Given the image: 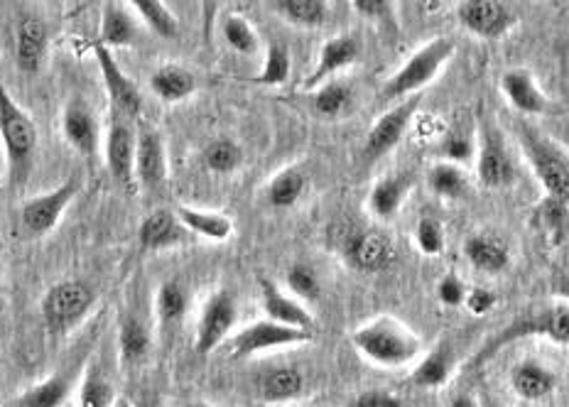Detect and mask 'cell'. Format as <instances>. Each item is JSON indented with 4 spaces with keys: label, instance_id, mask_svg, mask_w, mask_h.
<instances>
[{
    "label": "cell",
    "instance_id": "1",
    "mask_svg": "<svg viewBox=\"0 0 569 407\" xmlns=\"http://www.w3.org/2000/svg\"><path fill=\"white\" fill-rule=\"evenodd\" d=\"M353 349L371 364L383 368L406 366L420 356L422 344L415 334L393 317H376L353 331Z\"/></svg>",
    "mask_w": 569,
    "mask_h": 407
},
{
    "label": "cell",
    "instance_id": "2",
    "mask_svg": "<svg viewBox=\"0 0 569 407\" xmlns=\"http://www.w3.org/2000/svg\"><path fill=\"white\" fill-rule=\"evenodd\" d=\"M0 140H3L10 182L22 185L30 175L34 150H38V130L32 118L20 109L0 79Z\"/></svg>",
    "mask_w": 569,
    "mask_h": 407
},
{
    "label": "cell",
    "instance_id": "3",
    "mask_svg": "<svg viewBox=\"0 0 569 407\" xmlns=\"http://www.w3.org/2000/svg\"><path fill=\"white\" fill-rule=\"evenodd\" d=\"M455 52L457 47L449 38L430 40L386 81L383 99L396 101V99H402V96H410L415 91L425 89L427 83L440 75L442 67L455 57Z\"/></svg>",
    "mask_w": 569,
    "mask_h": 407
},
{
    "label": "cell",
    "instance_id": "4",
    "mask_svg": "<svg viewBox=\"0 0 569 407\" xmlns=\"http://www.w3.org/2000/svg\"><path fill=\"white\" fill-rule=\"evenodd\" d=\"M520 140H523L530 167L536 170V177L540 179L545 195H548L550 201L567 204L569 201V160L560 150L552 148L548 140H542L536 130L523 128Z\"/></svg>",
    "mask_w": 569,
    "mask_h": 407
},
{
    "label": "cell",
    "instance_id": "5",
    "mask_svg": "<svg viewBox=\"0 0 569 407\" xmlns=\"http://www.w3.org/2000/svg\"><path fill=\"white\" fill-rule=\"evenodd\" d=\"M93 305V290L81 280H62L42 297V319L52 334H64L81 321Z\"/></svg>",
    "mask_w": 569,
    "mask_h": 407
},
{
    "label": "cell",
    "instance_id": "6",
    "mask_svg": "<svg viewBox=\"0 0 569 407\" xmlns=\"http://www.w3.org/2000/svg\"><path fill=\"white\" fill-rule=\"evenodd\" d=\"M236 317H239V307H236L233 295L227 290L213 292L207 299L204 312L199 317L197 341H194L197 354L209 356L213 349H219V344L227 339L229 331L233 329Z\"/></svg>",
    "mask_w": 569,
    "mask_h": 407
},
{
    "label": "cell",
    "instance_id": "7",
    "mask_svg": "<svg viewBox=\"0 0 569 407\" xmlns=\"http://www.w3.org/2000/svg\"><path fill=\"white\" fill-rule=\"evenodd\" d=\"M77 191H79V179L71 177L64 185H59L57 189L47 191V195L30 199L20 211L22 226H26L32 236L50 234L59 224V219H62V214L69 207V201L77 197Z\"/></svg>",
    "mask_w": 569,
    "mask_h": 407
},
{
    "label": "cell",
    "instance_id": "8",
    "mask_svg": "<svg viewBox=\"0 0 569 407\" xmlns=\"http://www.w3.org/2000/svg\"><path fill=\"white\" fill-rule=\"evenodd\" d=\"M312 339V331H302V329H292L278 325V321H256V325L246 327L239 337L233 339L231 351L233 356H253L260 351H270V349H280V346H292V344H305Z\"/></svg>",
    "mask_w": 569,
    "mask_h": 407
},
{
    "label": "cell",
    "instance_id": "9",
    "mask_svg": "<svg viewBox=\"0 0 569 407\" xmlns=\"http://www.w3.org/2000/svg\"><path fill=\"white\" fill-rule=\"evenodd\" d=\"M343 256L356 270L383 272L393 266L396 248L388 236L378 231H353L343 238Z\"/></svg>",
    "mask_w": 569,
    "mask_h": 407
},
{
    "label": "cell",
    "instance_id": "10",
    "mask_svg": "<svg viewBox=\"0 0 569 407\" xmlns=\"http://www.w3.org/2000/svg\"><path fill=\"white\" fill-rule=\"evenodd\" d=\"M93 54H97V62L101 69V77H103V87H106V91H109L111 103L123 116L138 118L140 109H142V99H140V91L136 83L123 75L121 67H118V62L113 59L111 50L103 42L93 44Z\"/></svg>",
    "mask_w": 569,
    "mask_h": 407
},
{
    "label": "cell",
    "instance_id": "11",
    "mask_svg": "<svg viewBox=\"0 0 569 407\" xmlns=\"http://www.w3.org/2000/svg\"><path fill=\"white\" fill-rule=\"evenodd\" d=\"M415 109H418V103L406 101V103L396 106V109H390L381 118H378L373 128L369 130V136H366L363 158L373 162V160H381L383 155L393 150L398 142L402 140V136H406Z\"/></svg>",
    "mask_w": 569,
    "mask_h": 407
},
{
    "label": "cell",
    "instance_id": "12",
    "mask_svg": "<svg viewBox=\"0 0 569 407\" xmlns=\"http://www.w3.org/2000/svg\"><path fill=\"white\" fill-rule=\"evenodd\" d=\"M459 20L469 32L493 40L513 26L516 16L506 3H496V0H467L459 6Z\"/></svg>",
    "mask_w": 569,
    "mask_h": 407
},
{
    "label": "cell",
    "instance_id": "13",
    "mask_svg": "<svg viewBox=\"0 0 569 407\" xmlns=\"http://www.w3.org/2000/svg\"><path fill=\"white\" fill-rule=\"evenodd\" d=\"M136 175L142 187L160 189L168 177V160H164V146L160 133L146 121L138 123L136 136Z\"/></svg>",
    "mask_w": 569,
    "mask_h": 407
},
{
    "label": "cell",
    "instance_id": "14",
    "mask_svg": "<svg viewBox=\"0 0 569 407\" xmlns=\"http://www.w3.org/2000/svg\"><path fill=\"white\" fill-rule=\"evenodd\" d=\"M516 170L508 155L501 136L496 133V128L483 126L481 128V150H479V179L483 187L501 189L513 182Z\"/></svg>",
    "mask_w": 569,
    "mask_h": 407
},
{
    "label": "cell",
    "instance_id": "15",
    "mask_svg": "<svg viewBox=\"0 0 569 407\" xmlns=\"http://www.w3.org/2000/svg\"><path fill=\"white\" fill-rule=\"evenodd\" d=\"M530 334H540V337H548L555 344H569V307L555 305L536 317L520 319V325L506 329L501 337H498L496 349L513 339L530 337Z\"/></svg>",
    "mask_w": 569,
    "mask_h": 407
},
{
    "label": "cell",
    "instance_id": "16",
    "mask_svg": "<svg viewBox=\"0 0 569 407\" xmlns=\"http://www.w3.org/2000/svg\"><path fill=\"white\" fill-rule=\"evenodd\" d=\"M106 167L111 177L123 189H133V170H136V138L126 123H113L106 138Z\"/></svg>",
    "mask_w": 569,
    "mask_h": 407
},
{
    "label": "cell",
    "instance_id": "17",
    "mask_svg": "<svg viewBox=\"0 0 569 407\" xmlns=\"http://www.w3.org/2000/svg\"><path fill=\"white\" fill-rule=\"evenodd\" d=\"M258 285H260V297H263V309L270 321H278V325L292 327V329L312 331L315 319L300 302H295V299L280 292L278 285L270 282L268 278H260Z\"/></svg>",
    "mask_w": 569,
    "mask_h": 407
},
{
    "label": "cell",
    "instance_id": "18",
    "mask_svg": "<svg viewBox=\"0 0 569 407\" xmlns=\"http://www.w3.org/2000/svg\"><path fill=\"white\" fill-rule=\"evenodd\" d=\"M47 52V28L40 18L22 16L16 30V59L22 75L40 71Z\"/></svg>",
    "mask_w": 569,
    "mask_h": 407
},
{
    "label": "cell",
    "instance_id": "19",
    "mask_svg": "<svg viewBox=\"0 0 569 407\" xmlns=\"http://www.w3.org/2000/svg\"><path fill=\"white\" fill-rule=\"evenodd\" d=\"M501 89L513 109L528 116H538L548 111V96L538 87L536 77L528 69H508L501 77Z\"/></svg>",
    "mask_w": 569,
    "mask_h": 407
},
{
    "label": "cell",
    "instance_id": "20",
    "mask_svg": "<svg viewBox=\"0 0 569 407\" xmlns=\"http://www.w3.org/2000/svg\"><path fill=\"white\" fill-rule=\"evenodd\" d=\"M361 54V44L351 34H339V38H331L322 44V52H319L317 67L310 77H307L305 87L315 89L317 83H322L325 79H329L331 75H337L343 67L353 64L356 59Z\"/></svg>",
    "mask_w": 569,
    "mask_h": 407
},
{
    "label": "cell",
    "instance_id": "21",
    "mask_svg": "<svg viewBox=\"0 0 569 407\" xmlns=\"http://www.w3.org/2000/svg\"><path fill=\"white\" fill-rule=\"evenodd\" d=\"M62 130L64 138L69 140V146L77 152L87 155L91 158L99 148V128H97V118L91 116L84 101H71L64 109L62 118Z\"/></svg>",
    "mask_w": 569,
    "mask_h": 407
},
{
    "label": "cell",
    "instance_id": "22",
    "mask_svg": "<svg viewBox=\"0 0 569 407\" xmlns=\"http://www.w3.org/2000/svg\"><path fill=\"white\" fill-rule=\"evenodd\" d=\"M187 238L184 226L177 219V214L168 209H158L148 214L140 224L138 231V241L142 250H160V248H170L174 244H182Z\"/></svg>",
    "mask_w": 569,
    "mask_h": 407
},
{
    "label": "cell",
    "instance_id": "23",
    "mask_svg": "<svg viewBox=\"0 0 569 407\" xmlns=\"http://www.w3.org/2000/svg\"><path fill=\"white\" fill-rule=\"evenodd\" d=\"M305 390V376L298 368L278 366L266 370L258 380V393L266 403H288Z\"/></svg>",
    "mask_w": 569,
    "mask_h": 407
},
{
    "label": "cell",
    "instance_id": "24",
    "mask_svg": "<svg viewBox=\"0 0 569 407\" xmlns=\"http://www.w3.org/2000/svg\"><path fill=\"white\" fill-rule=\"evenodd\" d=\"M511 386L523 400H542L555 390L557 378L552 370H548L542 364L528 358V361L518 364L513 368Z\"/></svg>",
    "mask_w": 569,
    "mask_h": 407
},
{
    "label": "cell",
    "instance_id": "25",
    "mask_svg": "<svg viewBox=\"0 0 569 407\" xmlns=\"http://www.w3.org/2000/svg\"><path fill=\"white\" fill-rule=\"evenodd\" d=\"M465 256L473 268L483 272H501L511 262V254H508V246L496 236H471L465 244Z\"/></svg>",
    "mask_w": 569,
    "mask_h": 407
},
{
    "label": "cell",
    "instance_id": "26",
    "mask_svg": "<svg viewBox=\"0 0 569 407\" xmlns=\"http://www.w3.org/2000/svg\"><path fill=\"white\" fill-rule=\"evenodd\" d=\"M150 87L164 103H177L192 96L197 89V79L189 69L180 64H164L150 77Z\"/></svg>",
    "mask_w": 569,
    "mask_h": 407
},
{
    "label": "cell",
    "instance_id": "27",
    "mask_svg": "<svg viewBox=\"0 0 569 407\" xmlns=\"http://www.w3.org/2000/svg\"><path fill=\"white\" fill-rule=\"evenodd\" d=\"M408 189H410V175L408 172L383 177L369 195V209H371L373 217H378V219L393 217V214L400 209L402 199H406Z\"/></svg>",
    "mask_w": 569,
    "mask_h": 407
},
{
    "label": "cell",
    "instance_id": "28",
    "mask_svg": "<svg viewBox=\"0 0 569 407\" xmlns=\"http://www.w3.org/2000/svg\"><path fill=\"white\" fill-rule=\"evenodd\" d=\"M177 219L192 234L209 238V241H227L233 234V224L223 214H211V211H199L189 207H177Z\"/></svg>",
    "mask_w": 569,
    "mask_h": 407
},
{
    "label": "cell",
    "instance_id": "29",
    "mask_svg": "<svg viewBox=\"0 0 569 407\" xmlns=\"http://www.w3.org/2000/svg\"><path fill=\"white\" fill-rule=\"evenodd\" d=\"M452 374V351L449 346H437L432 354H427L418 368L412 370V383L420 388H440Z\"/></svg>",
    "mask_w": 569,
    "mask_h": 407
},
{
    "label": "cell",
    "instance_id": "30",
    "mask_svg": "<svg viewBox=\"0 0 569 407\" xmlns=\"http://www.w3.org/2000/svg\"><path fill=\"white\" fill-rule=\"evenodd\" d=\"M71 380L67 376H52L32 386L18 398V407H62L69 400Z\"/></svg>",
    "mask_w": 569,
    "mask_h": 407
},
{
    "label": "cell",
    "instance_id": "31",
    "mask_svg": "<svg viewBox=\"0 0 569 407\" xmlns=\"http://www.w3.org/2000/svg\"><path fill=\"white\" fill-rule=\"evenodd\" d=\"M118 346H121V361L126 366H140L150 354V334L142 321L136 317L126 319L118 334Z\"/></svg>",
    "mask_w": 569,
    "mask_h": 407
},
{
    "label": "cell",
    "instance_id": "32",
    "mask_svg": "<svg viewBox=\"0 0 569 407\" xmlns=\"http://www.w3.org/2000/svg\"><path fill=\"white\" fill-rule=\"evenodd\" d=\"M138 38L133 18L121 6H106L101 18V42L106 47H128Z\"/></svg>",
    "mask_w": 569,
    "mask_h": 407
},
{
    "label": "cell",
    "instance_id": "33",
    "mask_svg": "<svg viewBox=\"0 0 569 407\" xmlns=\"http://www.w3.org/2000/svg\"><path fill=\"white\" fill-rule=\"evenodd\" d=\"M305 172L298 170V167H288V170L272 177V182L268 187V201L278 209H290L305 195Z\"/></svg>",
    "mask_w": 569,
    "mask_h": 407
},
{
    "label": "cell",
    "instance_id": "34",
    "mask_svg": "<svg viewBox=\"0 0 569 407\" xmlns=\"http://www.w3.org/2000/svg\"><path fill=\"white\" fill-rule=\"evenodd\" d=\"M427 182L435 195L445 199H465L469 191V179L459 165L452 162H440L435 165L430 172H427Z\"/></svg>",
    "mask_w": 569,
    "mask_h": 407
},
{
    "label": "cell",
    "instance_id": "35",
    "mask_svg": "<svg viewBox=\"0 0 569 407\" xmlns=\"http://www.w3.org/2000/svg\"><path fill=\"white\" fill-rule=\"evenodd\" d=\"M270 6L282 18L302 28H319L327 20V3H322V0H278V3Z\"/></svg>",
    "mask_w": 569,
    "mask_h": 407
},
{
    "label": "cell",
    "instance_id": "36",
    "mask_svg": "<svg viewBox=\"0 0 569 407\" xmlns=\"http://www.w3.org/2000/svg\"><path fill=\"white\" fill-rule=\"evenodd\" d=\"M241 162H243V150L239 142L231 138L213 140L204 150V165L217 175H229L233 170H239Z\"/></svg>",
    "mask_w": 569,
    "mask_h": 407
},
{
    "label": "cell",
    "instance_id": "37",
    "mask_svg": "<svg viewBox=\"0 0 569 407\" xmlns=\"http://www.w3.org/2000/svg\"><path fill=\"white\" fill-rule=\"evenodd\" d=\"M133 8L138 10V16L148 22L150 30L158 32L160 38L172 40L180 34V22H177V18L162 3H158V0H136Z\"/></svg>",
    "mask_w": 569,
    "mask_h": 407
},
{
    "label": "cell",
    "instance_id": "38",
    "mask_svg": "<svg viewBox=\"0 0 569 407\" xmlns=\"http://www.w3.org/2000/svg\"><path fill=\"white\" fill-rule=\"evenodd\" d=\"M290 52L282 42H270L263 71L256 77V83H263V87H280L290 79Z\"/></svg>",
    "mask_w": 569,
    "mask_h": 407
},
{
    "label": "cell",
    "instance_id": "39",
    "mask_svg": "<svg viewBox=\"0 0 569 407\" xmlns=\"http://www.w3.org/2000/svg\"><path fill=\"white\" fill-rule=\"evenodd\" d=\"M156 305H158V317L160 321H164V325L180 321L187 312V290L177 280L162 282Z\"/></svg>",
    "mask_w": 569,
    "mask_h": 407
},
{
    "label": "cell",
    "instance_id": "40",
    "mask_svg": "<svg viewBox=\"0 0 569 407\" xmlns=\"http://www.w3.org/2000/svg\"><path fill=\"white\" fill-rule=\"evenodd\" d=\"M223 40L229 42L231 50L241 52V54H253L258 50V34L251 28V22L239 18V16H231L223 20Z\"/></svg>",
    "mask_w": 569,
    "mask_h": 407
},
{
    "label": "cell",
    "instance_id": "41",
    "mask_svg": "<svg viewBox=\"0 0 569 407\" xmlns=\"http://www.w3.org/2000/svg\"><path fill=\"white\" fill-rule=\"evenodd\" d=\"M79 405L81 407H113L116 405L113 386L99 374V370H91V374L84 378V383H81Z\"/></svg>",
    "mask_w": 569,
    "mask_h": 407
},
{
    "label": "cell",
    "instance_id": "42",
    "mask_svg": "<svg viewBox=\"0 0 569 407\" xmlns=\"http://www.w3.org/2000/svg\"><path fill=\"white\" fill-rule=\"evenodd\" d=\"M351 103V89L343 81H329L315 96L319 116H339Z\"/></svg>",
    "mask_w": 569,
    "mask_h": 407
},
{
    "label": "cell",
    "instance_id": "43",
    "mask_svg": "<svg viewBox=\"0 0 569 407\" xmlns=\"http://www.w3.org/2000/svg\"><path fill=\"white\" fill-rule=\"evenodd\" d=\"M288 287L292 295H298L300 299H307V302H315L322 295V287H319V278L312 266L307 262H295V266L288 270Z\"/></svg>",
    "mask_w": 569,
    "mask_h": 407
},
{
    "label": "cell",
    "instance_id": "44",
    "mask_svg": "<svg viewBox=\"0 0 569 407\" xmlns=\"http://www.w3.org/2000/svg\"><path fill=\"white\" fill-rule=\"evenodd\" d=\"M415 241L425 256H440L445 250V231L442 224L430 217H422L415 229Z\"/></svg>",
    "mask_w": 569,
    "mask_h": 407
},
{
    "label": "cell",
    "instance_id": "45",
    "mask_svg": "<svg viewBox=\"0 0 569 407\" xmlns=\"http://www.w3.org/2000/svg\"><path fill=\"white\" fill-rule=\"evenodd\" d=\"M538 217L542 219L540 226L545 229V234L555 238V241H560L562 226H565V204H557V201L548 199V204H545V207L538 211Z\"/></svg>",
    "mask_w": 569,
    "mask_h": 407
},
{
    "label": "cell",
    "instance_id": "46",
    "mask_svg": "<svg viewBox=\"0 0 569 407\" xmlns=\"http://www.w3.org/2000/svg\"><path fill=\"white\" fill-rule=\"evenodd\" d=\"M437 295H440L447 307H459L467 302V290L457 275H447V278H442L440 287H437Z\"/></svg>",
    "mask_w": 569,
    "mask_h": 407
},
{
    "label": "cell",
    "instance_id": "47",
    "mask_svg": "<svg viewBox=\"0 0 569 407\" xmlns=\"http://www.w3.org/2000/svg\"><path fill=\"white\" fill-rule=\"evenodd\" d=\"M347 407H402V403L388 390H366L361 395H356Z\"/></svg>",
    "mask_w": 569,
    "mask_h": 407
},
{
    "label": "cell",
    "instance_id": "48",
    "mask_svg": "<svg viewBox=\"0 0 569 407\" xmlns=\"http://www.w3.org/2000/svg\"><path fill=\"white\" fill-rule=\"evenodd\" d=\"M442 152H445L447 162H452V165H459V162H469V160L473 158V148H471L469 138H461V136L449 138V140L445 142Z\"/></svg>",
    "mask_w": 569,
    "mask_h": 407
},
{
    "label": "cell",
    "instance_id": "49",
    "mask_svg": "<svg viewBox=\"0 0 569 407\" xmlns=\"http://www.w3.org/2000/svg\"><path fill=\"white\" fill-rule=\"evenodd\" d=\"M469 312L471 315H486L489 309H493L496 305V295L491 290H486V287H473L471 292H467V302Z\"/></svg>",
    "mask_w": 569,
    "mask_h": 407
},
{
    "label": "cell",
    "instance_id": "50",
    "mask_svg": "<svg viewBox=\"0 0 569 407\" xmlns=\"http://www.w3.org/2000/svg\"><path fill=\"white\" fill-rule=\"evenodd\" d=\"M353 10L366 18H386L390 13V3H383V0H353Z\"/></svg>",
    "mask_w": 569,
    "mask_h": 407
},
{
    "label": "cell",
    "instance_id": "51",
    "mask_svg": "<svg viewBox=\"0 0 569 407\" xmlns=\"http://www.w3.org/2000/svg\"><path fill=\"white\" fill-rule=\"evenodd\" d=\"M555 292L560 295L562 299H567V302H569V272H567V275H560V278H557Z\"/></svg>",
    "mask_w": 569,
    "mask_h": 407
},
{
    "label": "cell",
    "instance_id": "52",
    "mask_svg": "<svg viewBox=\"0 0 569 407\" xmlns=\"http://www.w3.org/2000/svg\"><path fill=\"white\" fill-rule=\"evenodd\" d=\"M447 407H481L477 400L471 398V395H457V398L449 403Z\"/></svg>",
    "mask_w": 569,
    "mask_h": 407
},
{
    "label": "cell",
    "instance_id": "53",
    "mask_svg": "<svg viewBox=\"0 0 569 407\" xmlns=\"http://www.w3.org/2000/svg\"><path fill=\"white\" fill-rule=\"evenodd\" d=\"M184 407H211V405H207V403H187Z\"/></svg>",
    "mask_w": 569,
    "mask_h": 407
},
{
    "label": "cell",
    "instance_id": "54",
    "mask_svg": "<svg viewBox=\"0 0 569 407\" xmlns=\"http://www.w3.org/2000/svg\"><path fill=\"white\" fill-rule=\"evenodd\" d=\"M481 407H503V405H498V403H491V400H483V403H481Z\"/></svg>",
    "mask_w": 569,
    "mask_h": 407
},
{
    "label": "cell",
    "instance_id": "55",
    "mask_svg": "<svg viewBox=\"0 0 569 407\" xmlns=\"http://www.w3.org/2000/svg\"><path fill=\"white\" fill-rule=\"evenodd\" d=\"M136 407H156V403H148V400H140Z\"/></svg>",
    "mask_w": 569,
    "mask_h": 407
},
{
    "label": "cell",
    "instance_id": "56",
    "mask_svg": "<svg viewBox=\"0 0 569 407\" xmlns=\"http://www.w3.org/2000/svg\"><path fill=\"white\" fill-rule=\"evenodd\" d=\"M113 407H130V405H128V400H126V398H121V400H116V405H113Z\"/></svg>",
    "mask_w": 569,
    "mask_h": 407
}]
</instances>
